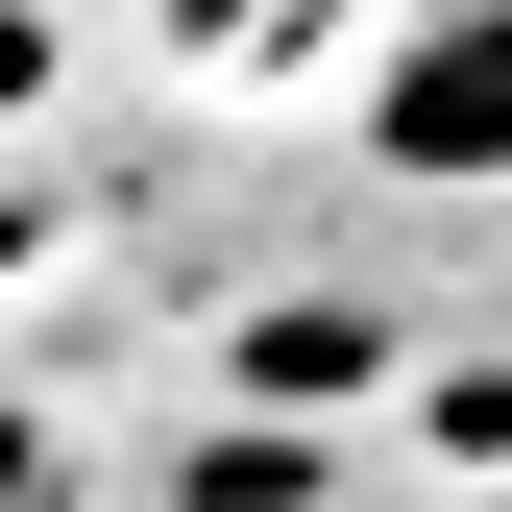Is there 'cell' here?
<instances>
[{
	"instance_id": "cell-1",
	"label": "cell",
	"mask_w": 512,
	"mask_h": 512,
	"mask_svg": "<svg viewBox=\"0 0 512 512\" xmlns=\"http://www.w3.org/2000/svg\"><path fill=\"white\" fill-rule=\"evenodd\" d=\"M366 122H391V171H439V196H488V171H512V0H464V25H415Z\"/></svg>"
}]
</instances>
